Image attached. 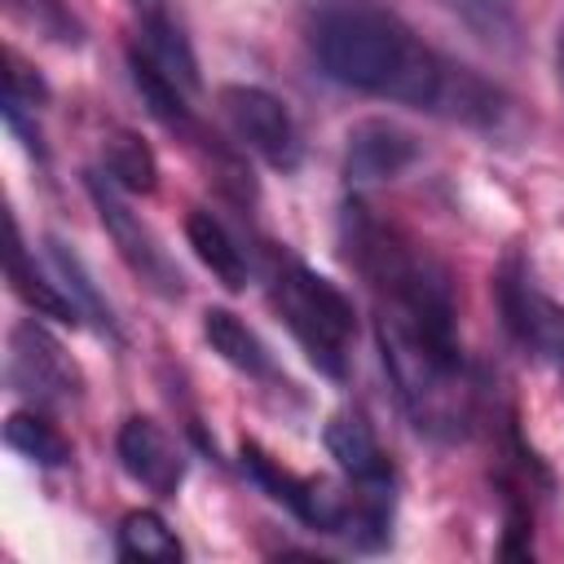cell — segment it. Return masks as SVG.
<instances>
[{
    "label": "cell",
    "instance_id": "6da1fadb",
    "mask_svg": "<svg viewBox=\"0 0 564 564\" xmlns=\"http://www.w3.org/2000/svg\"><path fill=\"white\" fill-rule=\"evenodd\" d=\"M308 44L322 75L352 93L432 110L471 128H494L502 119V93L489 79L427 48L397 13L379 4L322 9Z\"/></svg>",
    "mask_w": 564,
    "mask_h": 564
},
{
    "label": "cell",
    "instance_id": "7a4b0ae2",
    "mask_svg": "<svg viewBox=\"0 0 564 564\" xmlns=\"http://www.w3.org/2000/svg\"><path fill=\"white\" fill-rule=\"evenodd\" d=\"M375 344L414 427L436 441L463 436L471 419V383L463 370V348L432 339L423 326L405 322L383 304L375 308Z\"/></svg>",
    "mask_w": 564,
    "mask_h": 564
},
{
    "label": "cell",
    "instance_id": "3957f363",
    "mask_svg": "<svg viewBox=\"0 0 564 564\" xmlns=\"http://www.w3.org/2000/svg\"><path fill=\"white\" fill-rule=\"evenodd\" d=\"M269 282H273V308L282 313L286 330L308 352V361L322 375L344 379V370H348V339L357 330L352 300L326 273L308 269L295 256H273Z\"/></svg>",
    "mask_w": 564,
    "mask_h": 564
},
{
    "label": "cell",
    "instance_id": "277c9868",
    "mask_svg": "<svg viewBox=\"0 0 564 564\" xmlns=\"http://www.w3.org/2000/svg\"><path fill=\"white\" fill-rule=\"evenodd\" d=\"M84 185H88V198H93V207H97V216H101V229L110 234V242H115L119 260L128 264V273H132L145 291H154L159 300H181V295H185V273H181V264L172 260V251L163 247V238L128 207L123 189H115L101 172H88Z\"/></svg>",
    "mask_w": 564,
    "mask_h": 564
},
{
    "label": "cell",
    "instance_id": "5b68a950",
    "mask_svg": "<svg viewBox=\"0 0 564 564\" xmlns=\"http://www.w3.org/2000/svg\"><path fill=\"white\" fill-rule=\"evenodd\" d=\"M494 300L507 335L542 366L564 375V304L551 300L520 256H507L494 273Z\"/></svg>",
    "mask_w": 564,
    "mask_h": 564
},
{
    "label": "cell",
    "instance_id": "8992f818",
    "mask_svg": "<svg viewBox=\"0 0 564 564\" xmlns=\"http://www.w3.org/2000/svg\"><path fill=\"white\" fill-rule=\"evenodd\" d=\"M4 375H9V388L18 397H26V405H40V410L66 405L84 392V375H79L75 357L62 348V339L40 317H22L9 330Z\"/></svg>",
    "mask_w": 564,
    "mask_h": 564
},
{
    "label": "cell",
    "instance_id": "52a82bcc",
    "mask_svg": "<svg viewBox=\"0 0 564 564\" xmlns=\"http://www.w3.org/2000/svg\"><path fill=\"white\" fill-rule=\"evenodd\" d=\"M216 106L229 123V132L269 167L278 172H295L304 159V141L295 128V115L286 110L282 97H273L260 84H225L216 93Z\"/></svg>",
    "mask_w": 564,
    "mask_h": 564
},
{
    "label": "cell",
    "instance_id": "ba28073f",
    "mask_svg": "<svg viewBox=\"0 0 564 564\" xmlns=\"http://www.w3.org/2000/svg\"><path fill=\"white\" fill-rule=\"evenodd\" d=\"M419 154H423L419 137L410 128H401L397 119H383V115L357 119L344 137V181L352 189L397 181Z\"/></svg>",
    "mask_w": 564,
    "mask_h": 564
},
{
    "label": "cell",
    "instance_id": "9c48e42d",
    "mask_svg": "<svg viewBox=\"0 0 564 564\" xmlns=\"http://www.w3.org/2000/svg\"><path fill=\"white\" fill-rule=\"evenodd\" d=\"M115 458L154 498H172L181 489V480H185V458H181L176 441L150 414H128L119 423V432H115Z\"/></svg>",
    "mask_w": 564,
    "mask_h": 564
},
{
    "label": "cell",
    "instance_id": "30bf717a",
    "mask_svg": "<svg viewBox=\"0 0 564 564\" xmlns=\"http://www.w3.org/2000/svg\"><path fill=\"white\" fill-rule=\"evenodd\" d=\"M322 441H326L330 458L339 463V471L348 476V485H357V489H392V494H397L392 458H388V449L379 445V436H375V427L366 423V414H357V410L330 414Z\"/></svg>",
    "mask_w": 564,
    "mask_h": 564
},
{
    "label": "cell",
    "instance_id": "8fae6325",
    "mask_svg": "<svg viewBox=\"0 0 564 564\" xmlns=\"http://www.w3.org/2000/svg\"><path fill=\"white\" fill-rule=\"evenodd\" d=\"M185 242L194 247L198 264L225 286V291H247L251 282V256L234 238V229L212 212V207H189L185 216Z\"/></svg>",
    "mask_w": 564,
    "mask_h": 564
},
{
    "label": "cell",
    "instance_id": "7c38bea8",
    "mask_svg": "<svg viewBox=\"0 0 564 564\" xmlns=\"http://www.w3.org/2000/svg\"><path fill=\"white\" fill-rule=\"evenodd\" d=\"M128 70H132V88L141 93V106L167 128V132H181V137H189V132H198V123H194V106H189V88L185 84H176L141 44H132L128 48Z\"/></svg>",
    "mask_w": 564,
    "mask_h": 564
},
{
    "label": "cell",
    "instance_id": "4fadbf2b",
    "mask_svg": "<svg viewBox=\"0 0 564 564\" xmlns=\"http://www.w3.org/2000/svg\"><path fill=\"white\" fill-rule=\"evenodd\" d=\"M203 339L212 344V352H216L225 366H234V370H242V375H251V379H278L273 352L264 348V339H260L234 308H220V304L203 308Z\"/></svg>",
    "mask_w": 564,
    "mask_h": 564
},
{
    "label": "cell",
    "instance_id": "5bb4252c",
    "mask_svg": "<svg viewBox=\"0 0 564 564\" xmlns=\"http://www.w3.org/2000/svg\"><path fill=\"white\" fill-rule=\"evenodd\" d=\"M4 269H9L13 295H18L35 317H53V322H62V326H75V322L84 317V313L75 308V300L66 295V286H62V282H48V278L35 269L31 251L22 247L18 225H9V260H4Z\"/></svg>",
    "mask_w": 564,
    "mask_h": 564
},
{
    "label": "cell",
    "instance_id": "9a60e30c",
    "mask_svg": "<svg viewBox=\"0 0 564 564\" xmlns=\"http://www.w3.org/2000/svg\"><path fill=\"white\" fill-rule=\"evenodd\" d=\"M101 176L123 194H154L159 189V159L141 132L115 128L101 137Z\"/></svg>",
    "mask_w": 564,
    "mask_h": 564
},
{
    "label": "cell",
    "instance_id": "2e32d148",
    "mask_svg": "<svg viewBox=\"0 0 564 564\" xmlns=\"http://www.w3.org/2000/svg\"><path fill=\"white\" fill-rule=\"evenodd\" d=\"M436 4L489 53L520 48V4L516 0H436Z\"/></svg>",
    "mask_w": 564,
    "mask_h": 564
},
{
    "label": "cell",
    "instance_id": "e0dca14e",
    "mask_svg": "<svg viewBox=\"0 0 564 564\" xmlns=\"http://www.w3.org/2000/svg\"><path fill=\"white\" fill-rule=\"evenodd\" d=\"M44 251H48L53 273H57V278H62V286H66V295L75 300V308H79L84 317H93L110 339H119L115 308H110V300L101 295V286L93 282V273H88V264L79 260V251H75L70 242H62V238H44Z\"/></svg>",
    "mask_w": 564,
    "mask_h": 564
},
{
    "label": "cell",
    "instance_id": "ac0fdd59",
    "mask_svg": "<svg viewBox=\"0 0 564 564\" xmlns=\"http://www.w3.org/2000/svg\"><path fill=\"white\" fill-rule=\"evenodd\" d=\"M4 445L18 449L22 458L40 463V467H66L75 458L70 441L57 432V423L40 410V405H26V410H13L4 419Z\"/></svg>",
    "mask_w": 564,
    "mask_h": 564
},
{
    "label": "cell",
    "instance_id": "d6986e66",
    "mask_svg": "<svg viewBox=\"0 0 564 564\" xmlns=\"http://www.w3.org/2000/svg\"><path fill=\"white\" fill-rule=\"evenodd\" d=\"M115 551H119L123 560H141V564H176V560L185 555V546H181V538L172 533V524H167L159 511H145V507H137V511H128V516L119 520V529H115Z\"/></svg>",
    "mask_w": 564,
    "mask_h": 564
},
{
    "label": "cell",
    "instance_id": "ffe728a7",
    "mask_svg": "<svg viewBox=\"0 0 564 564\" xmlns=\"http://www.w3.org/2000/svg\"><path fill=\"white\" fill-rule=\"evenodd\" d=\"M4 9L31 26L35 35L62 44V48H79L84 44V22L75 18V9L66 0H4Z\"/></svg>",
    "mask_w": 564,
    "mask_h": 564
},
{
    "label": "cell",
    "instance_id": "44dd1931",
    "mask_svg": "<svg viewBox=\"0 0 564 564\" xmlns=\"http://www.w3.org/2000/svg\"><path fill=\"white\" fill-rule=\"evenodd\" d=\"M132 9H137V22H145V18H159V13H172V4L167 0H128Z\"/></svg>",
    "mask_w": 564,
    "mask_h": 564
},
{
    "label": "cell",
    "instance_id": "7402d4cb",
    "mask_svg": "<svg viewBox=\"0 0 564 564\" xmlns=\"http://www.w3.org/2000/svg\"><path fill=\"white\" fill-rule=\"evenodd\" d=\"M555 79H560V93H564V26H560V40H555Z\"/></svg>",
    "mask_w": 564,
    "mask_h": 564
}]
</instances>
